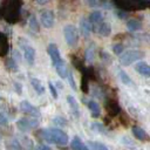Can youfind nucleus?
<instances>
[{
  "label": "nucleus",
  "instance_id": "nucleus-1",
  "mask_svg": "<svg viewBox=\"0 0 150 150\" xmlns=\"http://www.w3.org/2000/svg\"><path fill=\"white\" fill-rule=\"evenodd\" d=\"M40 136L42 137L43 141L57 145H66L69 141L68 135L62 131L59 128H49V129H43L40 132Z\"/></svg>",
  "mask_w": 150,
  "mask_h": 150
},
{
  "label": "nucleus",
  "instance_id": "nucleus-2",
  "mask_svg": "<svg viewBox=\"0 0 150 150\" xmlns=\"http://www.w3.org/2000/svg\"><path fill=\"white\" fill-rule=\"evenodd\" d=\"M20 7H21V2H19V1L6 2L2 7L1 14L6 19V21L14 23L18 20H20Z\"/></svg>",
  "mask_w": 150,
  "mask_h": 150
},
{
  "label": "nucleus",
  "instance_id": "nucleus-3",
  "mask_svg": "<svg viewBox=\"0 0 150 150\" xmlns=\"http://www.w3.org/2000/svg\"><path fill=\"white\" fill-rule=\"evenodd\" d=\"M143 55H144V53L141 52V50H137V49H129V50H127V52H124V53L121 54L120 60H121V63H122L123 66H129V64L134 63L135 61L142 59Z\"/></svg>",
  "mask_w": 150,
  "mask_h": 150
},
{
  "label": "nucleus",
  "instance_id": "nucleus-4",
  "mask_svg": "<svg viewBox=\"0 0 150 150\" xmlns=\"http://www.w3.org/2000/svg\"><path fill=\"white\" fill-rule=\"evenodd\" d=\"M63 36H64V41L67 42L68 46H70V47L76 46V43L79 41V33H77V29L75 28V26L66 25L63 27Z\"/></svg>",
  "mask_w": 150,
  "mask_h": 150
},
{
  "label": "nucleus",
  "instance_id": "nucleus-5",
  "mask_svg": "<svg viewBox=\"0 0 150 150\" xmlns=\"http://www.w3.org/2000/svg\"><path fill=\"white\" fill-rule=\"evenodd\" d=\"M115 5L120 8V11H137L146 7L149 2H143V1H120L115 2Z\"/></svg>",
  "mask_w": 150,
  "mask_h": 150
},
{
  "label": "nucleus",
  "instance_id": "nucleus-6",
  "mask_svg": "<svg viewBox=\"0 0 150 150\" xmlns=\"http://www.w3.org/2000/svg\"><path fill=\"white\" fill-rule=\"evenodd\" d=\"M20 46H21V48H22L23 56H25L26 61H27L29 64H33L34 61H35V49H34L28 42H25L23 40H20Z\"/></svg>",
  "mask_w": 150,
  "mask_h": 150
},
{
  "label": "nucleus",
  "instance_id": "nucleus-7",
  "mask_svg": "<svg viewBox=\"0 0 150 150\" xmlns=\"http://www.w3.org/2000/svg\"><path fill=\"white\" fill-rule=\"evenodd\" d=\"M20 110H21L22 112L27 114L28 116L34 117V118H36V117L40 116V110H39L36 107H34V105H33L30 102H28V101H22V102H20Z\"/></svg>",
  "mask_w": 150,
  "mask_h": 150
},
{
  "label": "nucleus",
  "instance_id": "nucleus-8",
  "mask_svg": "<svg viewBox=\"0 0 150 150\" xmlns=\"http://www.w3.org/2000/svg\"><path fill=\"white\" fill-rule=\"evenodd\" d=\"M38 124H39V122H38L36 118H28V117H22V118H20L16 122L18 128L21 129V130H23V131L34 129V128L38 127Z\"/></svg>",
  "mask_w": 150,
  "mask_h": 150
},
{
  "label": "nucleus",
  "instance_id": "nucleus-9",
  "mask_svg": "<svg viewBox=\"0 0 150 150\" xmlns=\"http://www.w3.org/2000/svg\"><path fill=\"white\" fill-rule=\"evenodd\" d=\"M40 21L43 27L50 28L54 25V13L50 9H45L40 14Z\"/></svg>",
  "mask_w": 150,
  "mask_h": 150
},
{
  "label": "nucleus",
  "instance_id": "nucleus-10",
  "mask_svg": "<svg viewBox=\"0 0 150 150\" xmlns=\"http://www.w3.org/2000/svg\"><path fill=\"white\" fill-rule=\"evenodd\" d=\"M47 52H48V55L50 56V60H52L53 64H55L56 62L62 60L60 50H59V48H57V46L55 43H49L48 47H47Z\"/></svg>",
  "mask_w": 150,
  "mask_h": 150
},
{
  "label": "nucleus",
  "instance_id": "nucleus-11",
  "mask_svg": "<svg viewBox=\"0 0 150 150\" xmlns=\"http://www.w3.org/2000/svg\"><path fill=\"white\" fill-rule=\"evenodd\" d=\"M53 66H54V68H55L56 73L59 74V76H60L61 79H67V77H68L69 71H68L67 63H66V61H64L63 59H62L61 61L56 62V63H55V64H53Z\"/></svg>",
  "mask_w": 150,
  "mask_h": 150
},
{
  "label": "nucleus",
  "instance_id": "nucleus-12",
  "mask_svg": "<svg viewBox=\"0 0 150 150\" xmlns=\"http://www.w3.org/2000/svg\"><path fill=\"white\" fill-rule=\"evenodd\" d=\"M80 32L83 36H89V34L93 32V26L90 25V22L88 21L87 18H82L80 20Z\"/></svg>",
  "mask_w": 150,
  "mask_h": 150
},
{
  "label": "nucleus",
  "instance_id": "nucleus-13",
  "mask_svg": "<svg viewBox=\"0 0 150 150\" xmlns=\"http://www.w3.org/2000/svg\"><path fill=\"white\" fill-rule=\"evenodd\" d=\"M93 30L97 32L102 36H108L110 34V32H111V28H110V25L108 22H101L100 25L93 27Z\"/></svg>",
  "mask_w": 150,
  "mask_h": 150
},
{
  "label": "nucleus",
  "instance_id": "nucleus-14",
  "mask_svg": "<svg viewBox=\"0 0 150 150\" xmlns=\"http://www.w3.org/2000/svg\"><path fill=\"white\" fill-rule=\"evenodd\" d=\"M88 21L90 22V25L93 27H95V26L100 25L101 22H103V15L100 11H94V12L90 13V15L88 18Z\"/></svg>",
  "mask_w": 150,
  "mask_h": 150
},
{
  "label": "nucleus",
  "instance_id": "nucleus-15",
  "mask_svg": "<svg viewBox=\"0 0 150 150\" xmlns=\"http://www.w3.org/2000/svg\"><path fill=\"white\" fill-rule=\"evenodd\" d=\"M70 146H71L73 150H90V149L88 148V145L84 144V143L82 142V139H81L79 136H75V137L71 139Z\"/></svg>",
  "mask_w": 150,
  "mask_h": 150
},
{
  "label": "nucleus",
  "instance_id": "nucleus-16",
  "mask_svg": "<svg viewBox=\"0 0 150 150\" xmlns=\"http://www.w3.org/2000/svg\"><path fill=\"white\" fill-rule=\"evenodd\" d=\"M135 69H136L137 73H139L141 75H143V76H145V77H149V76H150V67L148 66L146 62L141 61V62L136 63Z\"/></svg>",
  "mask_w": 150,
  "mask_h": 150
},
{
  "label": "nucleus",
  "instance_id": "nucleus-17",
  "mask_svg": "<svg viewBox=\"0 0 150 150\" xmlns=\"http://www.w3.org/2000/svg\"><path fill=\"white\" fill-rule=\"evenodd\" d=\"M8 52V39L6 34L0 32V56H5Z\"/></svg>",
  "mask_w": 150,
  "mask_h": 150
},
{
  "label": "nucleus",
  "instance_id": "nucleus-18",
  "mask_svg": "<svg viewBox=\"0 0 150 150\" xmlns=\"http://www.w3.org/2000/svg\"><path fill=\"white\" fill-rule=\"evenodd\" d=\"M127 28L130 32H137L142 28V22L137 19H129L127 21Z\"/></svg>",
  "mask_w": 150,
  "mask_h": 150
},
{
  "label": "nucleus",
  "instance_id": "nucleus-19",
  "mask_svg": "<svg viewBox=\"0 0 150 150\" xmlns=\"http://www.w3.org/2000/svg\"><path fill=\"white\" fill-rule=\"evenodd\" d=\"M67 101H68V104H69V107H70L73 114H74L76 117H79V115H80V109H79V104H77V101L75 100V97L71 96V95H68V96H67Z\"/></svg>",
  "mask_w": 150,
  "mask_h": 150
},
{
  "label": "nucleus",
  "instance_id": "nucleus-20",
  "mask_svg": "<svg viewBox=\"0 0 150 150\" xmlns=\"http://www.w3.org/2000/svg\"><path fill=\"white\" fill-rule=\"evenodd\" d=\"M30 84H32V87H33V89L35 90L36 94H39V95L45 94V87H43V84L41 83V81H40L39 79L33 77V79L30 80Z\"/></svg>",
  "mask_w": 150,
  "mask_h": 150
},
{
  "label": "nucleus",
  "instance_id": "nucleus-21",
  "mask_svg": "<svg viewBox=\"0 0 150 150\" xmlns=\"http://www.w3.org/2000/svg\"><path fill=\"white\" fill-rule=\"evenodd\" d=\"M132 135L138 139V141H146L148 139V135L146 131L139 127H132Z\"/></svg>",
  "mask_w": 150,
  "mask_h": 150
},
{
  "label": "nucleus",
  "instance_id": "nucleus-22",
  "mask_svg": "<svg viewBox=\"0 0 150 150\" xmlns=\"http://www.w3.org/2000/svg\"><path fill=\"white\" fill-rule=\"evenodd\" d=\"M88 108H89V110H90L93 117H98V116L101 115V108H100V105H98L97 102L90 100V101L88 102Z\"/></svg>",
  "mask_w": 150,
  "mask_h": 150
},
{
  "label": "nucleus",
  "instance_id": "nucleus-23",
  "mask_svg": "<svg viewBox=\"0 0 150 150\" xmlns=\"http://www.w3.org/2000/svg\"><path fill=\"white\" fill-rule=\"evenodd\" d=\"M105 108H107L108 112L111 114V115H116V114H118V112L121 111V109H120L118 104L116 103V101H112V100H109V101L107 102Z\"/></svg>",
  "mask_w": 150,
  "mask_h": 150
},
{
  "label": "nucleus",
  "instance_id": "nucleus-24",
  "mask_svg": "<svg viewBox=\"0 0 150 150\" xmlns=\"http://www.w3.org/2000/svg\"><path fill=\"white\" fill-rule=\"evenodd\" d=\"M94 56H95V45H90L84 52V59L88 62H90V61H93Z\"/></svg>",
  "mask_w": 150,
  "mask_h": 150
},
{
  "label": "nucleus",
  "instance_id": "nucleus-25",
  "mask_svg": "<svg viewBox=\"0 0 150 150\" xmlns=\"http://www.w3.org/2000/svg\"><path fill=\"white\" fill-rule=\"evenodd\" d=\"M28 26L33 32H39V23L35 15H30V18L28 19Z\"/></svg>",
  "mask_w": 150,
  "mask_h": 150
},
{
  "label": "nucleus",
  "instance_id": "nucleus-26",
  "mask_svg": "<svg viewBox=\"0 0 150 150\" xmlns=\"http://www.w3.org/2000/svg\"><path fill=\"white\" fill-rule=\"evenodd\" d=\"M118 74H120V79H121V81H122L123 84H125V86H131V84H132V80L129 77V75H128L125 71L120 70Z\"/></svg>",
  "mask_w": 150,
  "mask_h": 150
},
{
  "label": "nucleus",
  "instance_id": "nucleus-27",
  "mask_svg": "<svg viewBox=\"0 0 150 150\" xmlns=\"http://www.w3.org/2000/svg\"><path fill=\"white\" fill-rule=\"evenodd\" d=\"M8 150H20L21 149V144L18 139H11L7 144H6Z\"/></svg>",
  "mask_w": 150,
  "mask_h": 150
},
{
  "label": "nucleus",
  "instance_id": "nucleus-28",
  "mask_svg": "<svg viewBox=\"0 0 150 150\" xmlns=\"http://www.w3.org/2000/svg\"><path fill=\"white\" fill-rule=\"evenodd\" d=\"M89 145L91 146L93 150H109L103 143L100 142H89Z\"/></svg>",
  "mask_w": 150,
  "mask_h": 150
},
{
  "label": "nucleus",
  "instance_id": "nucleus-29",
  "mask_svg": "<svg viewBox=\"0 0 150 150\" xmlns=\"http://www.w3.org/2000/svg\"><path fill=\"white\" fill-rule=\"evenodd\" d=\"M54 123L57 125V127H64L66 124H67V121L63 118V117H61V116H56V117H54Z\"/></svg>",
  "mask_w": 150,
  "mask_h": 150
},
{
  "label": "nucleus",
  "instance_id": "nucleus-30",
  "mask_svg": "<svg viewBox=\"0 0 150 150\" xmlns=\"http://www.w3.org/2000/svg\"><path fill=\"white\" fill-rule=\"evenodd\" d=\"M112 50H114L115 54H122V52H123V45L122 43L114 45L112 46Z\"/></svg>",
  "mask_w": 150,
  "mask_h": 150
},
{
  "label": "nucleus",
  "instance_id": "nucleus-31",
  "mask_svg": "<svg viewBox=\"0 0 150 150\" xmlns=\"http://www.w3.org/2000/svg\"><path fill=\"white\" fill-rule=\"evenodd\" d=\"M7 68H9V69H12V70H16L18 69V67H16V62L13 60V59H9L8 61H7Z\"/></svg>",
  "mask_w": 150,
  "mask_h": 150
},
{
  "label": "nucleus",
  "instance_id": "nucleus-32",
  "mask_svg": "<svg viewBox=\"0 0 150 150\" xmlns=\"http://www.w3.org/2000/svg\"><path fill=\"white\" fill-rule=\"evenodd\" d=\"M48 87H49V90H50V93H52V96H53L54 98H56V97H57V91H56V89H55L54 84H53L52 82H49Z\"/></svg>",
  "mask_w": 150,
  "mask_h": 150
},
{
  "label": "nucleus",
  "instance_id": "nucleus-33",
  "mask_svg": "<svg viewBox=\"0 0 150 150\" xmlns=\"http://www.w3.org/2000/svg\"><path fill=\"white\" fill-rule=\"evenodd\" d=\"M7 117L4 115V114H1L0 112V125H6L7 124Z\"/></svg>",
  "mask_w": 150,
  "mask_h": 150
},
{
  "label": "nucleus",
  "instance_id": "nucleus-34",
  "mask_svg": "<svg viewBox=\"0 0 150 150\" xmlns=\"http://www.w3.org/2000/svg\"><path fill=\"white\" fill-rule=\"evenodd\" d=\"M36 150H52L49 146H47L46 144H39L36 146Z\"/></svg>",
  "mask_w": 150,
  "mask_h": 150
},
{
  "label": "nucleus",
  "instance_id": "nucleus-35",
  "mask_svg": "<svg viewBox=\"0 0 150 150\" xmlns=\"http://www.w3.org/2000/svg\"><path fill=\"white\" fill-rule=\"evenodd\" d=\"M82 90L83 91H88V86H87V79H82Z\"/></svg>",
  "mask_w": 150,
  "mask_h": 150
},
{
  "label": "nucleus",
  "instance_id": "nucleus-36",
  "mask_svg": "<svg viewBox=\"0 0 150 150\" xmlns=\"http://www.w3.org/2000/svg\"><path fill=\"white\" fill-rule=\"evenodd\" d=\"M23 143L26 144V146L28 145L29 148H32V145H33V143H32V141H30L29 138H27V137H23Z\"/></svg>",
  "mask_w": 150,
  "mask_h": 150
}]
</instances>
